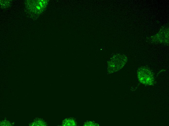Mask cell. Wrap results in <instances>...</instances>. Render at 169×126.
<instances>
[{
	"label": "cell",
	"mask_w": 169,
	"mask_h": 126,
	"mask_svg": "<svg viewBox=\"0 0 169 126\" xmlns=\"http://www.w3.org/2000/svg\"><path fill=\"white\" fill-rule=\"evenodd\" d=\"M33 9L36 13H40L43 11L46 8L47 4V1L46 0H38L35 1Z\"/></svg>",
	"instance_id": "3957f363"
},
{
	"label": "cell",
	"mask_w": 169,
	"mask_h": 126,
	"mask_svg": "<svg viewBox=\"0 0 169 126\" xmlns=\"http://www.w3.org/2000/svg\"><path fill=\"white\" fill-rule=\"evenodd\" d=\"M127 58L125 56L116 55L111 58L108 64V71L110 73L117 71L121 69L126 64Z\"/></svg>",
	"instance_id": "6da1fadb"
},
{
	"label": "cell",
	"mask_w": 169,
	"mask_h": 126,
	"mask_svg": "<svg viewBox=\"0 0 169 126\" xmlns=\"http://www.w3.org/2000/svg\"><path fill=\"white\" fill-rule=\"evenodd\" d=\"M137 76L140 82L142 84L152 85L154 83V78L152 73L147 67H141L137 70Z\"/></svg>",
	"instance_id": "7a4b0ae2"
}]
</instances>
